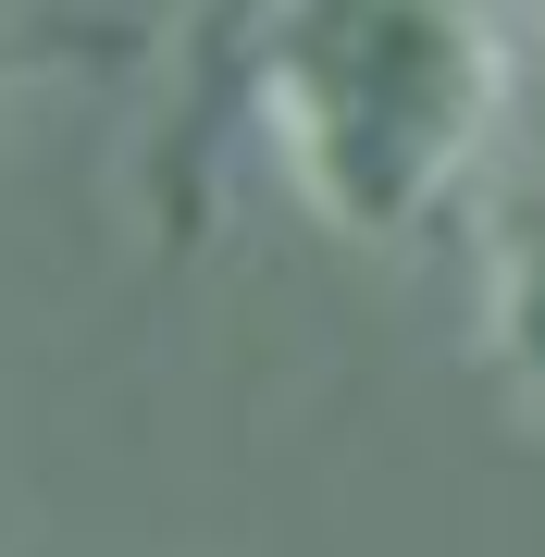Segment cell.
<instances>
[{
	"label": "cell",
	"mask_w": 545,
	"mask_h": 557,
	"mask_svg": "<svg viewBox=\"0 0 545 557\" xmlns=\"http://www.w3.org/2000/svg\"><path fill=\"white\" fill-rule=\"evenodd\" d=\"M248 100L323 236L409 248L508 137L521 50L496 0H273Z\"/></svg>",
	"instance_id": "cell-1"
},
{
	"label": "cell",
	"mask_w": 545,
	"mask_h": 557,
	"mask_svg": "<svg viewBox=\"0 0 545 557\" xmlns=\"http://www.w3.org/2000/svg\"><path fill=\"white\" fill-rule=\"evenodd\" d=\"M484 359L496 384L545 421V186H521L484 223Z\"/></svg>",
	"instance_id": "cell-2"
},
{
	"label": "cell",
	"mask_w": 545,
	"mask_h": 557,
	"mask_svg": "<svg viewBox=\"0 0 545 557\" xmlns=\"http://www.w3.org/2000/svg\"><path fill=\"white\" fill-rule=\"evenodd\" d=\"M508 13H521V38H545V0H508Z\"/></svg>",
	"instance_id": "cell-3"
}]
</instances>
